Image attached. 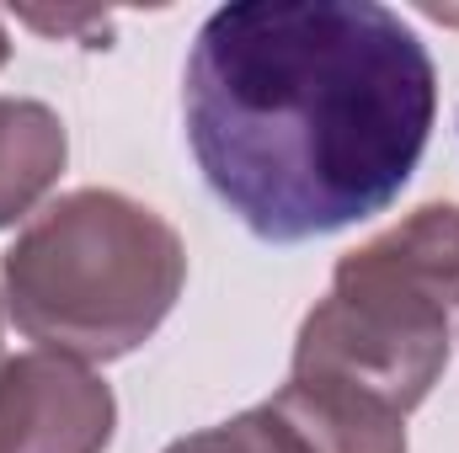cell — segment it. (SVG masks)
<instances>
[{
	"label": "cell",
	"instance_id": "cell-5",
	"mask_svg": "<svg viewBox=\"0 0 459 453\" xmlns=\"http://www.w3.org/2000/svg\"><path fill=\"white\" fill-rule=\"evenodd\" d=\"M273 406L294 422V432L310 443V453H406L401 416H390L358 395L289 379L273 395Z\"/></svg>",
	"mask_w": 459,
	"mask_h": 453
},
{
	"label": "cell",
	"instance_id": "cell-1",
	"mask_svg": "<svg viewBox=\"0 0 459 453\" xmlns=\"http://www.w3.org/2000/svg\"><path fill=\"white\" fill-rule=\"evenodd\" d=\"M438 113L428 43L374 0H240L182 75L204 182L256 240L299 245L401 198Z\"/></svg>",
	"mask_w": 459,
	"mask_h": 453
},
{
	"label": "cell",
	"instance_id": "cell-4",
	"mask_svg": "<svg viewBox=\"0 0 459 453\" xmlns=\"http://www.w3.org/2000/svg\"><path fill=\"white\" fill-rule=\"evenodd\" d=\"M113 389L54 352L0 363V453H102L113 443Z\"/></svg>",
	"mask_w": 459,
	"mask_h": 453
},
{
	"label": "cell",
	"instance_id": "cell-6",
	"mask_svg": "<svg viewBox=\"0 0 459 453\" xmlns=\"http://www.w3.org/2000/svg\"><path fill=\"white\" fill-rule=\"evenodd\" d=\"M70 139L43 102L0 97V229L16 225L65 171Z\"/></svg>",
	"mask_w": 459,
	"mask_h": 453
},
{
	"label": "cell",
	"instance_id": "cell-3",
	"mask_svg": "<svg viewBox=\"0 0 459 453\" xmlns=\"http://www.w3.org/2000/svg\"><path fill=\"white\" fill-rule=\"evenodd\" d=\"M455 304L459 209L428 203L337 261L332 294L299 326L289 379L358 395L406 422L449 363Z\"/></svg>",
	"mask_w": 459,
	"mask_h": 453
},
{
	"label": "cell",
	"instance_id": "cell-8",
	"mask_svg": "<svg viewBox=\"0 0 459 453\" xmlns=\"http://www.w3.org/2000/svg\"><path fill=\"white\" fill-rule=\"evenodd\" d=\"M5 54H11V43H5V27H0V64H5Z\"/></svg>",
	"mask_w": 459,
	"mask_h": 453
},
{
	"label": "cell",
	"instance_id": "cell-2",
	"mask_svg": "<svg viewBox=\"0 0 459 453\" xmlns=\"http://www.w3.org/2000/svg\"><path fill=\"white\" fill-rule=\"evenodd\" d=\"M11 321L70 363H113L155 337L187 283V251L155 209L86 187L43 209L0 261Z\"/></svg>",
	"mask_w": 459,
	"mask_h": 453
},
{
	"label": "cell",
	"instance_id": "cell-7",
	"mask_svg": "<svg viewBox=\"0 0 459 453\" xmlns=\"http://www.w3.org/2000/svg\"><path fill=\"white\" fill-rule=\"evenodd\" d=\"M166 453H310V443L294 432V422L267 400L256 411H240L235 422H220L209 432L177 438Z\"/></svg>",
	"mask_w": 459,
	"mask_h": 453
}]
</instances>
